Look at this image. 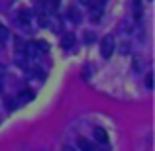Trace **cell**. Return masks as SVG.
I'll list each match as a JSON object with an SVG mask.
<instances>
[{"mask_svg":"<svg viewBox=\"0 0 155 151\" xmlns=\"http://www.w3.org/2000/svg\"><path fill=\"white\" fill-rule=\"evenodd\" d=\"M114 47H116V43H114L112 35H106V38L100 39V55H102L104 59H108V57L114 53Z\"/></svg>","mask_w":155,"mask_h":151,"instance_id":"cell-1","label":"cell"},{"mask_svg":"<svg viewBox=\"0 0 155 151\" xmlns=\"http://www.w3.org/2000/svg\"><path fill=\"white\" fill-rule=\"evenodd\" d=\"M16 20H18L22 26H30V20H31V10H28V8H22V10L18 12V16H16Z\"/></svg>","mask_w":155,"mask_h":151,"instance_id":"cell-2","label":"cell"},{"mask_svg":"<svg viewBox=\"0 0 155 151\" xmlns=\"http://www.w3.org/2000/svg\"><path fill=\"white\" fill-rule=\"evenodd\" d=\"M73 45H75V35H73V34H65L63 38H61V47H65V49H71Z\"/></svg>","mask_w":155,"mask_h":151,"instance_id":"cell-3","label":"cell"},{"mask_svg":"<svg viewBox=\"0 0 155 151\" xmlns=\"http://www.w3.org/2000/svg\"><path fill=\"white\" fill-rule=\"evenodd\" d=\"M77 145H79V149H81V151H94L92 143L87 140V137H79V140H77Z\"/></svg>","mask_w":155,"mask_h":151,"instance_id":"cell-4","label":"cell"},{"mask_svg":"<svg viewBox=\"0 0 155 151\" xmlns=\"http://www.w3.org/2000/svg\"><path fill=\"white\" fill-rule=\"evenodd\" d=\"M94 140L98 141V143H108V133H106L102 128H96L94 130Z\"/></svg>","mask_w":155,"mask_h":151,"instance_id":"cell-5","label":"cell"},{"mask_svg":"<svg viewBox=\"0 0 155 151\" xmlns=\"http://www.w3.org/2000/svg\"><path fill=\"white\" fill-rule=\"evenodd\" d=\"M67 16H69V20H71V22H81V14H79V10H75L73 6L67 10Z\"/></svg>","mask_w":155,"mask_h":151,"instance_id":"cell-6","label":"cell"},{"mask_svg":"<svg viewBox=\"0 0 155 151\" xmlns=\"http://www.w3.org/2000/svg\"><path fill=\"white\" fill-rule=\"evenodd\" d=\"M35 43V49H38V53H47V49H49V45H47L45 41H34Z\"/></svg>","mask_w":155,"mask_h":151,"instance_id":"cell-7","label":"cell"},{"mask_svg":"<svg viewBox=\"0 0 155 151\" xmlns=\"http://www.w3.org/2000/svg\"><path fill=\"white\" fill-rule=\"evenodd\" d=\"M8 38H10V31H8V28L0 24V41H6Z\"/></svg>","mask_w":155,"mask_h":151,"instance_id":"cell-8","label":"cell"},{"mask_svg":"<svg viewBox=\"0 0 155 151\" xmlns=\"http://www.w3.org/2000/svg\"><path fill=\"white\" fill-rule=\"evenodd\" d=\"M31 96H34V94H31L30 90H22V92H20V96H18V100L20 102H28V100H31Z\"/></svg>","mask_w":155,"mask_h":151,"instance_id":"cell-9","label":"cell"},{"mask_svg":"<svg viewBox=\"0 0 155 151\" xmlns=\"http://www.w3.org/2000/svg\"><path fill=\"white\" fill-rule=\"evenodd\" d=\"M14 43H16V51H18V53H24V51H26V43H24L20 38H16Z\"/></svg>","mask_w":155,"mask_h":151,"instance_id":"cell-10","label":"cell"},{"mask_svg":"<svg viewBox=\"0 0 155 151\" xmlns=\"http://www.w3.org/2000/svg\"><path fill=\"white\" fill-rule=\"evenodd\" d=\"M43 2H45V6L49 10H57L59 8V0H43Z\"/></svg>","mask_w":155,"mask_h":151,"instance_id":"cell-11","label":"cell"},{"mask_svg":"<svg viewBox=\"0 0 155 151\" xmlns=\"http://www.w3.org/2000/svg\"><path fill=\"white\" fill-rule=\"evenodd\" d=\"M100 12H102V10H100V6H91V16H92L94 20L100 18Z\"/></svg>","mask_w":155,"mask_h":151,"instance_id":"cell-12","label":"cell"},{"mask_svg":"<svg viewBox=\"0 0 155 151\" xmlns=\"http://www.w3.org/2000/svg\"><path fill=\"white\" fill-rule=\"evenodd\" d=\"M145 87H147L149 90L153 88V77H151V75H147V77H145Z\"/></svg>","mask_w":155,"mask_h":151,"instance_id":"cell-13","label":"cell"},{"mask_svg":"<svg viewBox=\"0 0 155 151\" xmlns=\"http://www.w3.org/2000/svg\"><path fill=\"white\" fill-rule=\"evenodd\" d=\"M84 41H94V34H91V31H87V34H84Z\"/></svg>","mask_w":155,"mask_h":151,"instance_id":"cell-14","label":"cell"},{"mask_svg":"<svg viewBox=\"0 0 155 151\" xmlns=\"http://www.w3.org/2000/svg\"><path fill=\"white\" fill-rule=\"evenodd\" d=\"M63 151H75V149H73L71 145H65V147H63Z\"/></svg>","mask_w":155,"mask_h":151,"instance_id":"cell-15","label":"cell"},{"mask_svg":"<svg viewBox=\"0 0 155 151\" xmlns=\"http://www.w3.org/2000/svg\"><path fill=\"white\" fill-rule=\"evenodd\" d=\"M81 2H83V4H87V6H91V4H92V0H81Z\"/></svg>","mask_w":155,"mask_h":151,"instance_id":"cell-16","label":"cell"},{"mask_svg":"<svg viewBox=\"0 0 155 151\" xmlns=\"http://www.w3.org/2000/svg\"><path fill=\"white\" fill-rule=\"evenodd\" d=\"M4 71H6V69H4L2 65H0V75H4Z\"/></svg>","mask_w":155,"mask_h":151,"instance_id":"cell-17","label":"cell"},{"mask_svg":"<svg viewBox=\"0 0 155 151\" xmlns=\"http://www.w3.org/2000/svg\"><path fill=\"white\" fill-rule=\"evenodd\" d=\"M102 2H106V0H102Z\"/></svg>","mask_w":155,"mask_h":151,"instance_id":"cell-18","label":"cell"}]
</instances>
